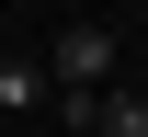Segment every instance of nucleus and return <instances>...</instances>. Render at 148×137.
Here are the masks:
<instances>
[{
    "instance_id": "f03ea898",
    "label": "nucleus",
    "mask_w": 148,
    "mask_h": 137,
    "mask_svg": "<svg viewBox=\"0 0 148 137\" xmlns=\"http://www.w3.org/2000/svg\"><path fill=\"white\" fill-rule=\"evenodd\" d=\"M0 103H46V69H23V57H0Z\"/></svg>"
},
{
    "instance_id": "f257e3e1",
    "label": "nucleus",
    "mask_w": 148,
    "mask_h": 137,
    "mask_svg": "<svg viewBox=\"0 0 148 137\" xmlns=\"http://www.w3.org/2000/svg\"><path fill=\"white\" fill-rule=\"evenodd\" d=\"M46 80H57V92H103V80H114V23H57Z\"/></svg>"
}]
</instances>
